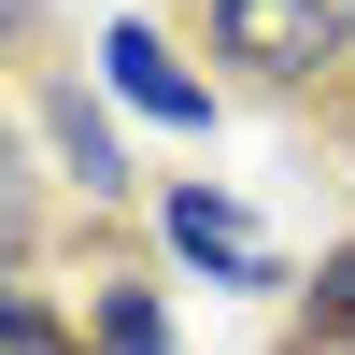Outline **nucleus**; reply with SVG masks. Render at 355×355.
<instances>
[{
    "label": "nucleus",
    "mask_w": 355,
    "mask_h": 355,
    "mask_svg": "<svg viewBox=\"0 0 355 355\" xmlns=\"http://www.w3.org/2000/svg\"><path fill=\"white\" fill-rule=\"evenodd\" d=\"M214 43L242 71H327L355 57V0H214Z\"/></svg>",
    "instance_id": "f257e3e1"
},
{
    "label": "nucleus",
    "mask_w": 355,
    "mask_h": 355,
    "mask_svg": "<svg viewBox=\"0 0 355 355\" xmlns=\"http://www.w3.org/2000/svg\"><path fill=\"white\" fill-rule=\"evenodd\" d=\"M100 71H114V100H128V114H157V128H214V85H199L185 71V57H171L157 43V28H100Z\"/></svg>",
    "instance_id": "f03ea898"
},
{
    "label": "nucleus",
    "mask_w": 355,
    "mask_h": 355,
    "mask_svg": "<svg viewBox=\"0 0 355 355\" xmlns=\"http://www.w3.org/2000/svg\"><path fill=\"white\" fill-rule=\"evenodd\" d=\"M171 242H185L199 270H227V284H270V256H256L242 199H214V185H171Z\"/></svg>",
    "instance_id": "7ed1b4c3"
},
{
    "label": "nucleus",
    "mask_w": 355,
    "mask_h": 355,
    "mask_svg": "<svg viewBox=\"0 0 355 355\" xmlns=\"http://www.w3.org/2000/svg\"><path fill=\"white\" fill-rule=\"evenodd\" d=\"M43 128H57V157H71V185H85V199H114V185H128V157H114V114L85 100V85H57V100H43Z\"/></svg>",
    "instance_id": "20e7f679"
},
{
    "label": "nucleus",
    "mask_w": 355,
    "mask_h": 355,
    "mask_svg": "<svg viewBox=\"0 0 355 355\" xmlns=\"http://www.w3.org/2000/svg\"><path fill=\"white\" fill-rule=\"evenodd\" d=\"M100 355H171V313L142 284H100Z\"/></svg>",
    "instance_id": "39448f33"
},
{
    "label": "nucleus",
    "mask_w": 355,
    "mask_h": 355,
    "mask_svg": "<svg viewBox=\"0 0 355 355\" xmlns=\"http://www.w3.org/2000/svg\"><path fill=\"white\" fill-rule=\"evenodd\" d=\"M313 341H327V355H355V242L313 270Z\"/></svg>",
    "instance_id": "423d86ee"
},
{
    "label": "nucleus",
    "mask_w": 355,
    "mask_h": 355,
    "mask_svg": "<svg viewBox=\"0 0 355 355\" xmlns=\"http://www.w3.org/2000/svg\"><path fill=\"white\" fill-rule=\"evenodd\" d=\"M0 355H71V327H57L43 299H15V284H0Z\"/></svg>",
    "instance_id": "0eeeda50"
}]
</instances>
